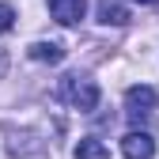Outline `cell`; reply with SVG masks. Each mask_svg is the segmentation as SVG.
<instances>
[{
    "instance_id": "6da1fadb",
    "label": "cell",
    "mask_w": 159,
    "mask_h": 159,
    "mask_svg": "<svg viewBox=\"0 0 159 159\" xmlns=\"http://www.w3.org/2000/svg\"><path fill=\"white\" fill-rule=\"evenodd\" d=\"M61 95L68 98L76 110H84V114H91L98 106V84H95L91 76H65L61 80Z\"/></svg>"
},
{
    "instance_id": "7a4b0ae2",
    "label": "cell",
    "mask_w": 159,
    "mask_h": 159,
    "mask_svg": "<svg viewBox=\"0 0 159 159\" xmlns=\"http://www.w3.org/2000/svg\"><path fill=\"white\" fill-rule=\"evenodd\" d=\"M155 106H159L155 87L136 84V87H129V91H125V114H129V121H144V117H152V114H155Z\"/></svg>"
},
{
    "instance_id": "3957f363",
    "label": "cell",
    "mask_w": 159,
    "mask_h": 159,
    "mask_svg": "<svg viewBox=\"0 0 159 159\" xmlns=\"http://www.w3.org/2000/svg\"><path fill=\"white\" fill-rule=\"evenodd\" d=\"M46 4H49V15L61 27H76L87 11V0H46Z\"/></svg>"
},
{
    "instance_id": "277c9868",
    "label": "cell",
    "mask_w": 159,
    "mask_h": 159,
    "mask_svg": "<svg viewBox=\"0 0 159 159\" xmlns=\"http://www.w3.org/2000/svg\"><path fill=\"white\" fill-rule=\"evenodd\" d=\"M121 152H125V159H152L155 155V140L148 133H125L121 136Z\"/></svg>"
},
{
    "instance_id": "5b68a950",
    "label": "cell",
    "mask_w": 159,
    "mask_h": 159,
    "mask_svg": "<svg viewBox=\"0 0 159 159\" xmlns=\"http://www.w3.org/2000/svg\"><path fill=\"white\" fill-rule=\"evenodd\" d=\"M98 23L102 27H125L129 23V8L121 0H98Z\"/></svg>"
},
{
    "instance_id": "8992f818",
    "label": "cell",
    "mask_w": 159,
    "mask_h": 159,
    "mask_svg": "<svg viewBox=\"0 0 159 159\" xmlns=\"http://www.w3.org/2000/svg\"><path fill=\"white\" fill-rule=\"evenodd\" d=\"M27 53H30V61H46V65H61L65 61V46L61 42H34Z\"/></svg>"
},
{
    "instance_id": "52a82bcc",
    "label": "cell",
    "mask_w": 159,
    "mask_h": 159,
    "mask_svg": "<svg viewBox=\"0 0 159 159\" xmlns=\"http://www.w3.org/2000/svg\"><path fill=\"white\" fill-rule=\"evenodd\" d=\"M76 159H110L106 144L102 140H95V136H84V140L76 144Z\"/></svg>"
},
{
    "instance_id": "ba28073f",
    "label": "cell",
    "mask_w": 159,
    "mask_h": 159,
    "mask_svg": "<svg viewBox=\"0 0 159 159\" xmlns=\"http://www.w3.org/2000/svg\"><path fill=\"white\" fill-rule=\"evenodd\" d=\"M11 23H15V8L11 4H0V34L11 30Z\"/></svg>"
},
{
    "instance_id": "9c48e42d",
    "label": "cell",
    "mask_w": 159,
    "mask_h": 159,
    "mask_svg": "<svg viewBox=\"0 0 159 159\" xmlns=\"http://www.w3.org/2000/svg\"><path fill=\"white\" fill-rule=\"evenodd\" d=\"M133 4H144V8H152V4H159V0H133Z\"/></svg>"
}]
</instances>
